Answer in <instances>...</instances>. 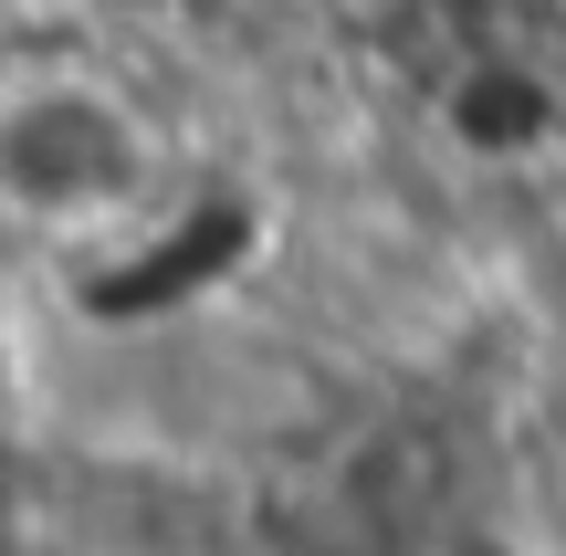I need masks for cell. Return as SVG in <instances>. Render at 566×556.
Listing matches in <instances>:
<instances>
[{
	"mask_svg": "<svg viewBox=\"0 0 566 556\" xmlns=\"http://www.w3.org/2000/svg\"><path fill=\"white\" fill-rule=\"evenodd\" d=\"M0 179L21 200H95L126 179V126L95 95H42L0 126Z\"/></svg>",
	"mask_w": 566,
	"mask_h": 556,
	"instance_id": "1",
	"label": "cell"
}]
</instances>
